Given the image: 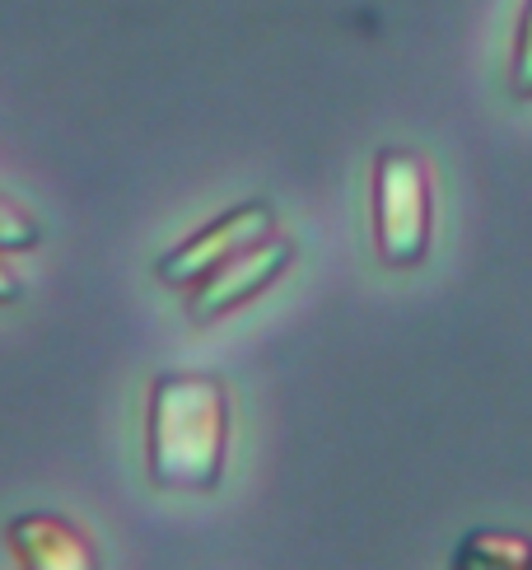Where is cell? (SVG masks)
I'll return each mask as SVG.
<instances>
[{
	"instance_id": "obj_9",
	"label": "cell",
	"mask_w": 532,
	"mask_h": 570,
	"mask_svg": "<svg viewBox=\"0 0 532 570\" xmlns=\"http://www.w3.org/2000/svg\"><path fill=\"white\" fill-rule=\"evenodd\" d=\"M14 299H19V276L10 272L6 253H0V304H14Z\"/></svg>"
},
{
	"instance_id": "obj_8",
	"label": "cell",
	"mask_w": 532,
	"mask_h": 570,
	"mask_svg": "<svg viewBox=\"0 0 532 570\" xmlns=\"http://www.w3.org/2000/svg\"><path fill=\"white\" fill-rule=\"evenodd\" d=\"M514 94L519 99H532V0L523 6L519 38H514Z\"/></svg>"
},
{
	"instance_id": "obj_5",
	"label": "cell",
	"mask_w": 532,
	"mask_h": 570,
	"mask_svg": "<svg viewBox=\"0 0 532 570\" xmlns=\"http://www.w3.org/2000/svg\"><path fill=\"white\" fill-rule=\"evenodd\" d=\"M6 548L23 570H104L89 533L61 514H19L6 529Z\"/></svg>"
},
{
	"instance_id": "obj_6",
	"label": "cell",
	"mask_w": 532,
	"mask_h": 570,
	"mask_svg": "<svg viewBox=\"0 0 532 570\" xmlns=\"http://www.w3.org/2000/svg\"><path fill=\"white\" fill-rule=\"evenodd\" d=\"M449 570H532V538L514 529H472L453 548Z\"/></svg>"
},
{
	"instance_id": "obj_2",
	"label": "cell",
	"mask_w": 532,
	"mask_h": 570,
	"mask_svg": "<svg viewBox=\"0 0 532 570\" xmlns=\"http://www.w3.org/2000/svg\"><path fill=\"white\" fill-rule=\"evenodd\" d=\"M434 229V178L416 150L374 159V248L388 267H416Z\"/></svg>"
},
{
	"instance_id": "obj_3",
	"label": "cell",
	"mask_w": 532,
	"mask_h": 570,
	"mask_svg": "<svg viewBox=\"0 0 532 570\" xmlns=\"http://www.w3.org/2000/svg\"><path fill=\"white\" fill-rule=\"evenodd\" d=\"M272 234H276L272 206H266V202H244V206L225 210V216H215L210 225H201L174 253H164L155 276L164 285H183V291H191V285H201L210 272H220L229 257L248 253L253 244L272 239Z\"/></svg>"
},
{
	"instance_id": "obj_4",
	"label": "cell",
	"mask_w": 532,
	"mask_h": 570,
	"mask_svg": "<svg viewBox=\"0 0 532 570\" xmlns=\"http://www.w3.org/2000/svg\"><path fill=\"white\" fill-rule=\"evenodd\" d=\"M289 263H295V244L280 239V234L253 244L248 253L229 257L220 272H210L201 285H191V291H187V314H191V323H215V318H225L229 308L257 299Z\"/></svg>"
},
{
	"instance_id": "obj_1",
	"label": "cell",
	"mask_w": 532,
	"mask_h": 570,
	"mask_svg": "<svg viewBox=\"0 0 532 570\" xmlns=\"http://www.w3.org/2000/svg\"><path fill=\"white\" fill-rule=\"evenodd\" d=\"M229 459V393L215 374H159L145 402V472L164 491H215Z\"/></svg>"
},
{
	"instance_id": "obj_7",
	"label": "cell",
	"mask_w": 532,
	"mask_h": 570,
	"mask_svg": "<svg viewBox=\"0 0 532 570\" xmlns=\"http://www.w3.org/2000/svg\"><path fill=\"white\" fill-rule=\"evenodd\" d=\"M38 239H42V225L23 206H14L10 197H0V253L38 248Z\"/></svg>"
}]
</instances>
